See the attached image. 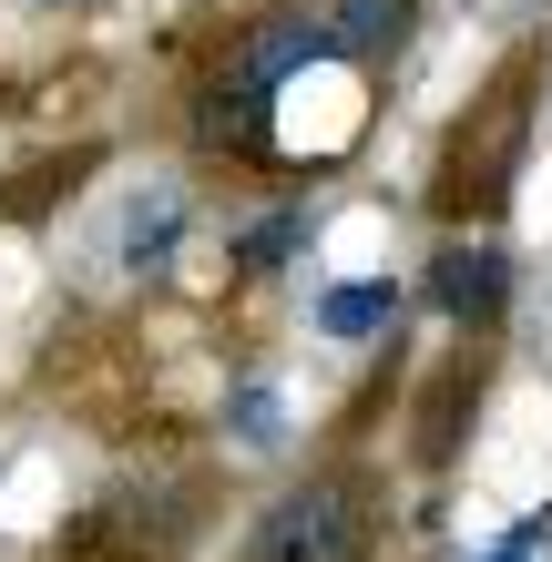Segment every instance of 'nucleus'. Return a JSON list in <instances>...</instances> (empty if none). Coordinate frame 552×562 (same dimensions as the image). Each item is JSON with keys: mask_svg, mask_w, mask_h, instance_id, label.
<instances>
[{"mask_svg": "<svg viewBox=\"0 0 552 562\" xmlns=\"http://www.w3.org/2000/svg\"><path fill=\"white\" fill-rule=\"evenodd\" d=\"M419 296H430V317L440 327H502L511 317V246H492V236H450L440 256H430V277H419Z\"/></svg>", "mask_w": 552, "mask_h": 562, "instance_id": "nucleus-3", "label": "nucleus"}, {"mask_svg": "<svg viewBox=\"0 0 552 562\" xmlns=\"http://www.w3.org/2000/svg\"><path fill=\"white\" fill-rule=\"evenodd\" d=\"M409 21H419V0H317V42H328V61H388L409 42Z\"/></svg>", "mask_w": 552, "mask_h": 562, "instance_id": "nucleus-4", "label": "nucleus"}, {"mask_svg": "<svg viewBox=\"0 0 552 562\" xmlns=\"http://www.w3.org/2000/svg\"><path fill=\"white\" fill-rule=\"evenodd\" d=\"M31 11H92V0H31Z\"/></svg>", "mask_w": 552, "mask_h": 562, "instance_id": "nucleus-9", "label": "nucleus"}, {"mask_svg": "<svg viewBox=\"0 0 552 562\" xmlns=\"http://www.w3.org/2000/svg\"><path fill=\"white\" fill-rule=\"evenodd\" d=\"M399 307H409V286H399V277H359V286H328V296H317V338L359 348V338H379V327H399Z\"/></svg>", "mask_w": 552, "mask_h": 562, "instance_id": "nucleus-5", "label": "nucleus"}, {"mask_svg": "<svg viewBox=\"0 0 552 562\" xmlns=\"http://www.w3.org/2000/svg\"><path fill=\"white\" fill-rule=\"evenodd\" d=\"M307 225H317L307 205H277V215H267V225H256V236L236 246V267H246V277H267V267H286V256L307 246Z\"/></svg>", "mask_w": 552, "mask_h": 562, "instance_id": "nucleus-7", "label": "nucleus"}, {"mask_svg": "<svg viewBox=\"0 0 552 562\" xmlns=\"http://www.w3.org/2000/svg\"><path fill=\"white\" fill-rule=\"evenodd\" d=\"M225 429H236L246 450H277V440H286V419H277V389H236V400H225Z\"/></svg>", "mask_w": 552, "mask_h": 562, "instance_id": "nucleus-8", "label": "nucleus"}, {"mask_svg": "<svg viewBox=\"0 0 552 562\" xmlns=\"http://www.w3.org/2000/svg\"><path fill=\"white\" fill-rule=\"evenodd\" d=\"M359 552H369V502H359V481H338V471L277 491V502L256 512V532H246V562H359Z\"/></svg>", "mask_w": 552, "mask_h": 562, "instance_id": "nucleus-1", "label": "nucleus"}, {"mask_svg": "<svg viewBox=\"0 0 552 562\" xmlns=\"http://www.w3.org/2000/svg\"><path fill=\"white\" fill-rule=\"evenodd\" d=\"M532 72H502V92L481 103L461 134H450V175H440V215H502L511 194V164H522V92Z\"/></svg>", "mask_w": 552, "mask_h": 562, "instance_id": "nucleus-2", "label": "nucleus"}, {"mask_svg": "<svg viewBox=\"0 0 552 562\" xmlns=\"http://www.w3.org/2000/svg\"><path fill=\"white\" fill-rule=\"evenodd\" d=\"M481 562H532V552H511V542H502V552H481Z\"/></svg>", "mask_w": 552, "mask_h": 562, "instance_id": "nucleus-10", "label": "nucleus"}, {"mask_svg": "<svg viewBox=\"0 0 552 562\" xmlns=\"http://www.w3.org/2000/svg\"><path fill=\"white\" fill-rule=\"evenodd\" d=\"M174 236H184V194L174 184H154V194H134V205H123V267H165L174 256Z\"/></svg>", "mask_w": 552, "mask_h": 562, "instance_id": "nucleus-6", "label": "nucleus"}]
</instances>
